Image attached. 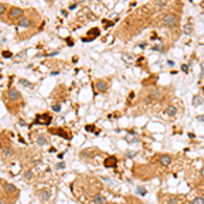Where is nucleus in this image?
I'll return each instance as SVG.
<instances>
[{
  "instance_id": "nucleus-3",
  "label": "nucleus",
  "mask_w": 204,
  "mask_h": 204,
  "mask_svg": "<svg viewBox=\"0 0 204 204\" xmlns=\"http://www.w3.org/2000/svg\"><path fill=\"white\" fill-rule=\"evenodd\" d=\"M93 201H94V204H106V199L102 195H95L93 197Z\"/></svg>"
},
{
  "instance_id": "nucleus-11",
  "label": "nucleus",
  "mask_w": 204,
  "mask_h": 204,
  "mask_svg": "<svg viewBox=\"0 0 204 204\" xmlns=\"http://www.w3.org/2000/svg\"><path fill=\"white\" fill-rule=\"evenodd\" d=\"M37 143L40 144V146H44V144L48 143V140H46V137H45V136H42V135H41V136H38V137H37Z\"/></svg>"
},
{
  "instance_id": "nucleus-7",
  "label": "nucleus",
  "mask_w": 204,
  "mask_h": 204,
  "mask_svg": "<svg viewBox=\"0 0 204 204\" xmlns=\"http://www.w3.org/2000/svg\"><path fill=\"white\" fill-rule=\"evenodd\" d=\"M106 87H108L106 82H104V80H98V82H97V89H98V91H105Z\"/></svg>"
},
{
  "instance_id": "nucleus-6",
  "label": "nucleus",
  "mask_w": 204,
  "mask_h": 204,
  "mask_svg": "<svg viewBox=\"0 0 204 204\" xmlns=\"http://www.w3.org/2000/svg\"><path fill=\"white\" fill-rule=\"evenodd\" d=\"M116 162H117V161H116L114 156H109V158H106V159H105V166H108V167L114 166Z\"/></svg>"
},
{
  "instance_id": "nucleus-17",
  "label": "nucleus",
  "mask_w": 204,
  "mask_h": 204,
  "mask_svg": "<svg viewBox=\"0 0 204 204\" xmlns=\"http://www.w3.org/2000/svg\"><path fill=\"white\" fill-rule=\"evenodd\" d=\"M192 204H204V199H203V197H196V199L192 201Z\"/></svg>"
},
{
  "instance_id": "nucleus-10",
  "label": "nucleus",
  "mask_w": 204,
  "mask_h": 204,
  "mask_svg": "<svg viewBox=\"0 0 204 204\" xmlns=\"http://www.w3.org/2000/svg\"><path fill=\"white\" fill-rule=\"evenodd\" d=\"M4 188H6V191H7V192H10V193L17 192V188H15L14 185H11V184H6V185H4Z\"/></svg>"
},
{
  "instance_id": "nucleus-15",
  "label": "nucleus",
  "mask_w": 204,
  "mask_h": 204,
  "mask_svg": "<svg viewBox=\"0 0 204 204\" xmlns=\"http://www.w3.org/2000/svg\"><path fill=\"white\" fill-rule=\"evenodd\" d=\"M159 95H161V94H159L158 90H152V91H151V98H152V99H158Z\"/></svg>"
},
{
  "instance_id": "nucleus-27",
  "label": "nucleus",
  "mask_w": 204,
  "mask_h": 204,
  "mask_svg": "<svg viewBox=\"0 0 204 204\" xmlns=\"http://www.w3.org/2000/svg\"><path fill=\"white\" fill-rule=\"evenodd\" d=\"M181 69H182L184 72H188V65H185V64H184V65H181Z\"/></svg>"
},
{
  "instance_id": "nucleus-18",
  "label": "nucleus",
  "mask_w": 204,
  "mask_h": 204,
  "mask_svg": "<svg viewBox=\"0 0 204 204\" xmlns=\"http://www.w3.org/2000/svg\"><path fill=\"white\" fill-rule=\"evenodd\" d=\"M2 152H3V155H11V148H8V147H7V148H3V150H2Z\"/></svg>"
},
{
  "instance_id": "nucleus-19",
  "label": "nucleus",
  "mask_w": 204,
  "mask_h": 204,
  "mask_svg": "<svg viewBox=\"0 0 204 204\" xmlns=\"http://www.w3.org/2000/svg\"><path fill=\"white\" fill-rule=\"evenodd\" d=\"M52 110H54V112H60V105H59V104L53 105V106H52Z\"/></svg>"
},
{
  "instance_id": "nucleus-28",
  "label": "nucleus",
  "mask_w": 204,
  "mask_h": 204,
  "mask_svg": "<svg viewBox=\"0 0 204 204\" xmlns=\"http://www.w3.org/2000/svg\"><path fill=\"white\" fill-rule=\"evenodd\" d=\"M154 50H162V46H154Z\"/></svg>"
},
{
  "instance_id": "nucleus-29",
  "label": "nucleus",
  "mask_w": 204,
  "mask_h": 204,
  "mask_svg": "<svg viewBox=\"0 0 204 204\" xmlns=\"http://www.w3.org/2000/svg\"><path fill=\"white\" fill-rule=\"evenodd\" d=\"M167 64H169V65H174V61H171V60H169V61H167Z\"/></svg>"
},
{
  "instance_id": "nucleus-9",
  "label": "nucleus",
  "mask_w": 204,
  "mask_h": 204,
  "mask_svg": "<svg viewBox=\"0 0 204 204\" xmlns=\"http://www.w3.org/2000/svg\"><path fill=\"white\" fill-rule=\"evenodd\" d=\"M21 15H22V10H21V8H12V10H11V17H12V18L21 17Z\"/></svg>"
},
{
  "instance_id": "nucleus-22",
  "label": "nucleus",
  "mask_w": 204,
  "mask_h": 204,
  "mask_svg": "<svg viewBox=\"0 0 204 204\" xmlns=\"http://www.w3.org/2000/svg\"><path fill=\"white\" fill-rule=\"evenodd\" d=\"M135 154H136V152H133V151H128V152H127V156H128V158H133V156H135Z\"/></svg>"
},
{
  "instance_id": "nucleus-16",
  "label": "nucleus",
  "mask_w": 204,
  "mask_h": 204,
  "mask_svg": "<svg viewBox=\"0 0 204 204\" xmlns=\"http://www.w3.org/2000/svg\"><path fill=\"white\" fill-rule=\"evenodd\" d=\"M184 31H185V34H191L192 33V26L189 25V23L184 26Z\"/></svg>"
},
{
  "instance_id": "nucleus-8",
  "label": "nucleus",
  "mask_w": 204,
  "mask_h": 204,
  "mask_svg": "<svg viewBox=\"0 0 204 204\" xmlns=\"http://www.w3.org/2000/svg\"><path fill=\"white\" fill-rule=\"evenodd\" d=\"M204 102V99L200 97V95H195V98H193V101H192V104H193V106H199V105H201Z\"/></svg>"
},
{
  "instance_id": "nucleus-24",
  "label": "nucleus",
  "mask_w": 204,
  "mask_h": 204,
  "mask_svg": "<svg viewBox=\"0 0 204 204\" xmlns=\"http://www.w3.org/2000/svg\"><path fill=\"white\" fill-rule=\"evenodd\" d=\"M169 204H177V199H176V197H171V199L169 200Z\"/></svg>"
},
{
  "instance_id": "nucleus-4",
  "label": "nucleus",
  "mask_w": 204,
  "mask_h": 204,
  "mask_svg": "<svg viewBox=\"0 0 204 204\" xmlns=\"http://www.w3.org/2000/svg\"><path fill=\"white\" fill-rule=\"evenodd\" d=\"M159 162H161V165H163V166H169L171 159H170L169 155H162L161 158H159Z\"/></svg>"
},
{
  "instance_id": "nucleus-12",
  "label": "nucleus",
  "mask_w": 204,
  "mask_h": 204,
  "mask_svg": "<svg viewBox=\"0 0 204 204\" xmlns=\"http://www.w3.org/2000/svg\"><path fill=\"white\" fill-rule=\"evenodd\" d=\"M166 110H167V114H169V116H176V114H177V109H176L174 106H169Z\"/></svg>"
},
{
  "instance_id": "nucleus-5",
  "label": "nucleus",
  "mask_w": 204,
  "mask_h": 204,
  "mask_svg": "<svg viewBox=\"0 0 204 204\" xmlns=\"http://www.w3.org/2000/svg\"><path fill=\"white\" fill-rule=\"evenodd\" d=\"M38 196L41 197V200L48 201V200H49V197H50V193H49L48 191H40V192H38Z\"/></svg>"
},
{
  "instance_id": "nucleus-25",
  "label": "nucleus",
  "mask_w": 204,
  "mask_h": 204,
  "mask_svg": "<svg viewBox=\"0 0 204 204\" xmlns=\"http://www.w3.org/2000/svg\"><path fill=\"white\" fill-rule=\"evenodd\" d=\"M3 56L7 57V59H10V57H11V53H10V52H3Z\"/></svg>"
},
{
  "instance_id": "nucleus-21",
  "label": "nucleus",
  "mask_w": 204,
  "mask_h": 204,
  "mask_svg": "<svg viewBox=\"0 0 204 204\" xmlns=\"http://www.w3.org/2000/svg\"><path fill=\"white\" fill-rule=\"evenodd\" d=\"M25 178L26 180H31V171H26V173H25Z\"/></svg>"
},
{
  "instance_id": "nucleus-20",
  "label": "nucleus",
  "mask_w": 204,
  "mask_h": 204,
  "mask_svg": "<svg viewBox=\"0 0 204 204\" xmlns=\"http://www.w3.org/2000/svg\"><path fill=\"white\" fill-rule=\"evenodd\" d=\"M137 193H139V195H146V189L140 186V188H137Z\"/></svg>"
},
{
  "instance_id": "nucleus-1",
  "label": "nucleus",
  "mask_w": 204,
  "mask_h": 204,
  "mask_svg": "<svg viewBox=\"0 0 204 204\" xmlns=\"http://www.w3.org/2000/svg\"><path fill=\"white\" fill-rule=\"evenodd\" d=\"M163 23L166 26H174L176 23H177V17L174 14H171V12H169V14H166L163 17Z\"/></svg>"
},
{
  "instance_id": "nucleus-30",
  "label": "nucleus",
  "mask_w": 204,
  "mask_h": 204,
  "mask_svg": "<svg viewBox=\"0 0 204 204\" xmlns=\"http://www.w3.org/2000/svg\"><path fill=\"white\" fill-rule=\"evenodd\" d=\"M197 120H201V121H204V116H199V117H197Z\"/></svg>"
},
{
  "instance_id": "nucleus-23",
  "label": "nucleus",
  "mask_w": 204,
  "mask_h": 204,
  "mask_svg": "<svg viewBox=\"0 0 204 204\" xmlns=\"http://www.w3.org/2000/svg\"><path fill=\"white\" fill-rule=\"evenodd\" d=\"M65 167V163L64 162H60L59 165H57V169H64Z\"/></svg>"
},
{
  "instance_id": "nucleus-13",
  "label": "nucleus",
  "mask_w": 204,
  "mask_h": 204,
  "mask_svg": "<svg viewBox=\"0 0 204 204\" xmlns=\"http://www.w3.org/2000/svg\"><path fill=\"white\" fill-rule=\"evenodd\" d=\"M29 25H30V21H29L27 18H25V19H22V21L19 22V26H21V27H27Z\"/></svg>"
},
{
  "instance_id": "nucleus-2",
  "label": "nucleus",
  "mask_w": 204,
  "mask_h": 204,
  "mask_svg": "<svg viewBox=\"0 0 204 204\" xmlns=\"http://www.w3.org/2000/svg\"><path fill=\"white\" fill-rule=\"evenodd\" d=\"M8 98H10L11 101H18V99L21 98V94H19V91H18L17 89H11V90L8 91Z\"/></svg>"
},
{
  "instance_id": "nucleus-14",
  "label": "nucleus",
  "mask_w": 204,
  "mask_h": 204,
  "mask_svg": "<svg viewBox=\"0 0 204 204\" xmlns=\"http://www.w3.org/2000/svg\"><path fill=\"white\" fill-rule=\"evenodd\" d=\"M19 83L23 84V86H26V87H29V89H33V84H31L30 82H27V80H25V79H21Z\"/></svg>"
},
{
  "instance_id": "nucleus-26",
  "label": "nucleus",
  "mask_w": 204,
  "mask_h": 204,
  "mask_svg": "<svg viewBox=\"0 0 204 204\" xmlns=\"http://www.w3.org/2000/svg\"><path fill=\"white\" fill-rule=\"evenodd\" d=\"M4 10H6V7H4V4L2 3V4H0V12L3 14V12H4Z\"/></svg>"
},
{
  "instance_id": "nucleus-31",
  "label": "nucleus",
  "mask_w": 204,
  "mask_h": 204,
  "mask_svg": "<svg viewBox=\"0 0 204 204\" xmlns=\"http://www.w3.org/2000/svg\"><path fill=\"white\" fill-rule=\"evenodd\" d=\"M201 176L204 177V166H203V169H201Z\"/></svg>"
}]
</instances>
